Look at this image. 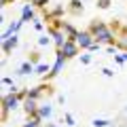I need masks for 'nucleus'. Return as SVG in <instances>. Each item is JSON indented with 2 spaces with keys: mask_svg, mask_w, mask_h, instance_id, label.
<instances>
[{
  "mask_svg": "<svg viewBox=\"0 0 127 127\" xmlns=\"http://www.w3.org/2000/svg\"><path fill=\"white\" fill-rule=\"evenodd\" d=\"M87 30L95 36V40L100 42V45H110V47H114V42H117L114 32L110 30V23H106L104 19H91L89 26H87Z\"/></svg>",
  "mask_w": 127,
  "mask_h": 127,
  "instance_id": "f257e3e1",
  "label": "nucleus"
},
{
  "mask_svg": "<svg viewBox=\"0 0 127 127\" xmlns=\"http://www.w3.org/2000/svg\"><path fill=\"white\" fill-rule=\"evenodd\" d=\"M21 104H23V102L17 97V91H15V89L11 91V93H4V95H2V123L9 121L11 110H17Z\"/></svg>",
  "mask_w": 127,
  "mask_h": 127,
  "instance_id": "f03ea898",
  "label": "nucleus"
},
{
  "mask_svg": "<svg viewBox=\"0 0 127 127\" xmlns=\"http://www.w3.org/2000/svg\"><path fill=\"white\" fill-rule=\"evenodd\" d=\"M66 62H68V57L64 55V51H62V49H55V64L51 66L49 72L42 76V81H45V83H51V81H53V78L64 70V64H66Z\"/></svg>",
  "mask_w": 127,
  "mask_h": 127,
  "instance_id": "7ed1b4c3",
  "label": "nucleus"
},
{
  "mask_svg": "<svg viewBox=\"0 0 127 127\" xmlns=\"http://www.w3.org/2000/svg\"><path fill=\"white\" fill-rule=\"evenodd\" d=\"M76 42H78V47H81V49H87V51H91V47H93L97 40H95V36H93V34H91V32L85 28V30H81V32H78Z\"/></svg>",
  "mask_w": 127,
  "mask_h": 127,
  "instance_id": "20e7f679",
  "label": "nucleus"
},
{
  "mask_svg": "<svg viewBox=\"0 0 127 127\" xmlns=\"http://www.w3.org/2000/svg\"><path fill=\"white\" fill-rule=\"evenodd\" d=\"M38 100H34V97H26L23 100V104H21V108H23V112H26V117L28 119H38L36 114H38Z\"/></svg>",
  "mask_w": 127,
  "mask_h": 127,
  "instance_id": "39448f33",
  "label": "nucleus"
},
{
  "mask_svg": "<svg viewBox=\"0 0 127 127\" xmlns=\"http://www.w3.org/2000/svg\"><path fill=\"white\" fill-rule=\"evenodd\" d=\"M114 38H117V42H114V49L127 51V26H125V23H121V28L114 32Z\"/></svg>",
  "mask_w": 127,
  "mask_h": 127,
  "instance_id": "423d86ee",
  "label": "nucleus"
},
{
  "mask_svg": "<svg viewBox=\"0 0 127 127\" xmlns=\"http://www.w3.org/2000/svg\"><path fill=\"white\" fill-rule=\"evenodd\" d=\"M17 45H19V36H17V34H11V36L2 38V53L11 55L15 49H17Z\"/></svg>",
  "mask_w": 127,
  "mask_h": 127,
  "instance_id": "0eeeda50",
  "label": "nucleus"
},
{
  "mask_svg": "<svg viewBox=\"0 0 127 127\" xmlns=\"http://www.w3.org/2000/svg\"><path fill=\"white\" fill-rule=\"evenodd\" d=\"M62 51H64V55H66L68 59L81 55V47H78L76 40H66V42H64V47H62Z\"/></svg>",
  "mask_w": 127,
  "mask_h": 127,
  "instance_id": "6e6552de",
  "label": "nucleus"
},
{
  "mask_svg": "<svg viewBox=\"0 0 127 127\" xmlns=\"http://www.w3.org/2000/svg\"><path fill=\"white\" fill-rule=\"evenodd\" d=\"M36 11H38L36 6L32 4V2H28V4L21 9V21H23V23H28V21H34V17H36Z\"/></svg>",
  "mask_w": 127,
  "mask_h": 127,
  "instance_id": "1a4fd4ad",
  "label": "nucleus"
},
{
  "mask_svg": "<svg viewBox=\"0 0 127 127\" xmlns=\"http://www.w3.org/2000/svg\"><path fill=\"white\" fill-rule=\"evenodd\" d=\"M66 9H68V15H72V17H78V15H83L85 6H83V0H70Z\"/></svg>",
  "mask_w": 127,
  "mask_h": 127,
  "instance_id": "9d476101",
  "label": "nucleus"
},
{
  "mask_svg": "<svg viewBox=\"0 0 127 127\" xmlns=\"http://www.w3.org/2000/svg\"><path fill=\"white\" fill-rule=\"evenodd\" d=\"M62 30H64V34H66V38H68V40H76L78 32H81V30H76L70 21H62Z\"/></svg>",
  "mask_w": 127,
  "mask_h": 127,
  "instance_id": "9b49d317",
  "label": "nucleus"
},
{
  "mask_svg": "<svg viewBox=\"0 0 127 127\" xmlns=\"http://www.w3.org/2000/svg\"><path fill=\"white\" fill-rule=\"evenodd\" d=\"M51 114H53V106H51V104H40V106H38V114H36V117L40 119V121L51 119Z\"/></svg>",
  "mask_w": 127,
  "mask_h": 127,
  "instance_id": "f8f14e48",
  "label": "nucleus"
},
{
  "mask_svg": "<svg viewBox=\"0 0 127 127\" xmlns=\"http://www.w3.org/2000/svg\"><path fill=\"white\" fill-rule=\"evenodd\" d=\"M34 68H36V66H34V64H32L30 59H26V62H23L21 66L17 68V74H21V76H28V74H32V72H34Z\"/></svg>",
  "mask_w": 127,
  "mask_h": 127,
  "instance_id": "ddd939ff",
  "label": "nucleus"
},
{
  "mask_svg": "<svg viewBox=\"0 0 127 127\" xmlns=\"http://www.w3.org/2000/svg\"><path fill=\"white\" fill-rule=\"evenodd\" d=\"M40 57H42V55H40V51H38V49H34V51H30V53H28V59H30L34 66H38V64H40Z\"/></svg>",
  "mask_w": 127,
  "mask_h": 127,
  "instance_id": "4468645a",
  "label": "nucleus"
},
{
  "mask_svg": "<svg viewBox=\"0 0 127 127\" xmlns=\"http://www.w3.org/2000/svg\"><path fill=\"white\" fill-rule=\"evenodd\" d=\"M19 127H42V121L40 119H28L23 125H19Z\"/></svg>",
  "mask_w": 127,
  "mask_h": 127,
  "instance_id": "2eb2a0df",
  "label": "nucleus"
},
{
  "mask_svg": "<svg viewBox=\"0 0 127 127\" xmlns=\"http://www.w3.org/2000/svg\"><path fill=\"white\" fill-rule=\"evenodd\" d=\"M30 2H32V4H34V6H36L38 11H42V9H47V6L51 4V0H30Z\"/></svg>",
  "mask_w": 127,
  "mask_h": 127,
  "instance_id": "dca6fc26",
  "label": "nucleus"
},
{
  "mask_svg": "<svg viewBox=\"0 0 127 127\" xmlns=\"http://www.w3.org/2000/svg\"><path fill=\"white\" fill-rule=\"evenodd\" d=\"M49 64H38V66H36V68H34V72H36V74H40V76H45V74L47 72H49Z\"/></svg>",
  "mask_w": 127,
  "mask_h": 127,
  "instance_id": "f3484780",
  "label": "nucleus"
},
{
  "mask_svg": "<svg viewBox=\"0 0 127 127\" xmlns=\"http://www.w3.org/2000/svg\"><path fill=\"white\" fill-rule=\"evenodd\" d=\"M91 125H93V127H110V121H108V119H95Z\"/></svg>",
  "mask_w": 127,
  "mask_h": 127,
  "instance_id": "a211bd4d",
  "label": "nucleus"
},
{
  "mask_svg": "<svg viewBox=\"0 0 127 127\" xmlns=\"http://www.w3.org/2000/svg\"><path fill=\"white\" fill-rule=\"evenodd\" d=\"M110 4H112V0H97V9H102V11L110 9Z\"/></svg>",
  "mask_w": 127,
  "mask_h": 127,
  "instance_id": "6ab92c4d",
  "label": "nucleus"
},
{
  "mask_svg": "<svg viewBox=\"0 0 127 127\" xmlns=\"http://www.w3.org/2000/svg\"><path fill=\"white\" fill-rule=\"evenodd\" d=\"M49 42H51V36H49V34H45V36L38 38V47H45V45H49Z\"/></svg>",
  "mask_w": 127,
  "mask_h": 127,
  "instance_id": "aec40b11",
  "label": "nucleus"
},
{
  "mask_svg": "<svg viewBox=\"0 0 127 127\" xmlns=\"http://www.w3.org/2000/svg\"><path fill=\"white\" fill-rule=\"evenodd\" d=\"M64 121H66V125H70V127L74 125V117H72L70 112H66V114H64Z\"/></svg>",
  "mask_w": 127,
  "mask_h": 127,
  "instance_id": "412c9836",
  "label": "nucleus"
},
{
  "mask_svg": "<svg viewBox=\"0 0 127 127\" xmlns=\"http://www.w3.org/2000/svg\"><path fill=\"white\" fill-rule=\"evenodd\" d=\"M91 59H93V57H91V53H83L81 55V62L83 64H91Z\"/></svg>",
  "mask_w": 127,
  "mask_h": 127,
  "instance_id": "4be33fe9",
  "label": "nucleus"
},
{
  "mask_svg": "<svg viewBox=\"0 0 127 127\" xmlns=\"http://www.w3.org/2000/svg\"><path fill=\"white\" fill-rule=\"evenodd\" d=\"M114 62L117 64H127V57L125 55H114Z\"/></svg>",
  "mask_w": 127,
  "mask_h": 127,
  "instance_id": "5701e85b",
  "label": "nucleus"
},
{
  "mask_svg": "<svg viewBox=\"0 0 127 127\" xmlns=\"http://www.w3.org/2000/svg\"><path fill=\"white\" fill-rule=\"evenodd\" d=\"M2 85H6V87H15V85H13V78H11V76H4V78H2Z\"/></svg>",
  "mask_w": 127,
  "mask_h": 127,
  "instance_id": "b1692460",
  "label": "nucleus"
},
{
  "mask_svg": "<svg viewBox=\"0 0 127 127\" xmlns=\"http://www.w3.org/2000/svg\"><path fill=\"white\" fill-rule=\"evenodd\" d=\"M34 28H36V30H38V32H40V30H42V28H45V23H42V21H34Z\"/></svg>",
  "mask_w": 127,
  "mask_h": 127,
  "instance_id": "393cba45",
  "label": "nucleus"
},
{
  "mask_svg": "<svg viewBox=\"0 0 127 127\" xmlns=\"http://www.w3.org/2000/svg\"><path fill=\"white\" fill-rule=\"evenodd\" d=\"M102 72H104L106 76H114V72H112V70H110V68H104V70H102Z\"/></svg>",
  "mask_w": 127,
  "mask_h": 127,
  "instance_id": "a878e982",
  "label": "nucleus"
},
{
  "mask_svg": "<svg viewBox=\"0 0 127 127\" xmlns=\"http://www.w3.org/2000/svg\"><path fill=\"white\" fill-rule=\"evenodd\" d=\"M47 127H57V125H55V123H47Z\"/></svg>",
  "mask_w": 127,
  "mask_h": 127,
  "instance_id": "bb28decb",
  "label": "nucleus"
},
{
  "mask_svg": "<svg viewBox=\"0 0 127 127\" xmlns=\"http://www.w3.org/2000/svg\"><path fill=\"white\" fill-rule=\"evenodd\" d=\"M21 2H30V0H21Z\"/></svg>",
  "mask_w": 127,
  "mask_h": 127,
  "instance_id": "cd10ccee",
  "label": "nucleus"
},
{
  "mask_svg": "<svg viewBox=\"0 0 127 127\" xmlns=\"http://www.w3.org/2000/svg\"><path fill=\"white\" fill-rule=\"evenodd\" d=\"M83 2H87V0H83Z\"/></svg>",
  "mask_w": 127,
  "mask_h": 127,
  "instance_id": "c85d7f7f",
  "label": "nucleus"
},
{
  "mask_svg": "<svg viewBox=\"0 0 127 127\" xmlns=\"http://www.w3.org/2000/svg\"><path fill=\"white\" fill-rule=\"evenodd\" d=\"M125 112H127V108H125Z\"/></svg>",
  "mask_w": 127,
  "mask_h": 127,
  "instance_id": "c756f323",
  "label": "nucleus"
}]
</instances>
